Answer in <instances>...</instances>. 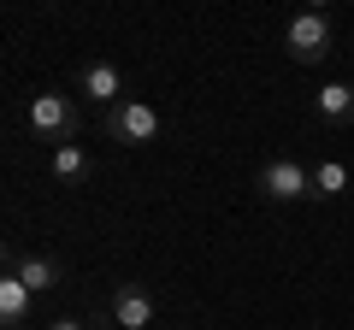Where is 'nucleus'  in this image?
I'll list each match as a JSON object with an SVG mask.
<instances>
[{
	"label": "nucleus",
	"mask_w": 354,
	"mask_h": 330,
	"mask_svg": "<svg viewBox=\"0 0 354 330\" xmlns=\"http://www.w3.org/2000/svg\"><path fill=\"white\" fill-rule=\"evenodd\" d=\"M106 136L124 142V148H148L153 136H160V106L136 101V95H124V101L106 113Z\"/></svg>",
	"instance_id": "3"
},
{
	"label": "nucleus",
	"mask_w": 354,
	"mask_h": 330,
	"mask_svg": "<svg viewBox=\"0 0 354 330\" xmlns=\"http://www.w3.org/2000/svg\"><path fill=\"white\" fill-rule=\"evenodd\" d=\"M24 118H30V130H36V142H53V148L77 142V130H83V113H77V101H71V95H59V89L30 95Z\"/></svg>",
	"instance_id": "1"
},
{
	"label": "nucleus",
	"mask_w": 354,
	"mask_h": 330,
	"mask_svg": "<svg viewBox=\"0 0 354 330\" xmlns=\"http://www.w3.org/2000/svg\"><path fill=\"white\" fill-rule=\"evenodd\" d=\"M342 189H348V165L342 159H319L313 165V201H337Z\"/></svg>",
	"instance_id": "11"
},
{
	"label": "nucleus",
	"mask_w": 354,
	"mask_h": 330,
	"mask_svg": "<svg viewBox=\"0 0 354 330\" xmlns=\"http://www.w3.org/2000/svg\"><path fill=\"white\" fill-rule=\"evenodd\" d=\"M106 313H113V324H118V330H148V324H153V313H160V301H153L148 283H118L113 301H106Z\"/></svg>",
	"instance_id": "5"
},
{
	"label": "nucleus",
	"mask_w": 354,
	"mask_h": 330,
	"mask_svg": "<svg viewBox=\"0 0 354 330\" xmlns=\"http://www.w3.org/2000/svg\"><path fill=\"white\" fill-rule=\"evenodd\" d=\"M48 171H53V177H59V183H83L88 171H95V159H88V153L77 148V142H65V148H53Z\"/></svg>",
	"instance_id": "10"
},
{
	"label": "nucleus",
	"mask_w": 354,
	"mask_h": 330,
	"mask_svg": "<svg viewBox=\"0 0 354 330\" xmlns=\"http://www.w3.org/2000/svg\"><path fill=\"white\" fill-rule=\"evenodd\" d=\"M48 330H83V324H77V318H59V324H48Z\"/></svg>",
	"instance_id": "12"
},
{
	"label": "nucleus",
	"mask_w": 354,
	"mask_h": 330,
	"mask_svg": "<svg viewBox=\"0 0 354 330\" xmlns=\"http://www.w3.org/2000/svg\"><path fill=\"white\" fill-rule=\"evenodd\" d=\"M77 89H83V101H95V106L113 113V106L124 101V71H118L113 59H88L83 71H77Z\"/></svg>",
	"instance_id": "7"
},
{
	"label": "nucleus",
	"mask_w": 354,
	"mask_h": 330,
	"mask_svg": "<svg viewBox=\"0 0 354 330\" xmlns=\"http://www.w3.org/2000/svg\"><path fill=\"white\" fill-rule=\"evenodd\" d=\"M283 48H290L295 65H325V59H330V18L319 12V6L295 12L290 30H283Z\"/></svg>",
	"instance_id": "2"
},
{
	"label": "nucleus",
	"mask_w": 354,
	"mask_h": 330,
	"mask_svg": "<svg viewBox=\"0 0 354 330\" xmlns=\"http://www.w3.org/2000/svg\"><path fill=\"white\" fill-rule=\"evenodd\" d=\"M6 271H12V278L24 283L30 295L59 289V278H65V266H59L53 254H24V248H6Z\"/></svg>",
	"instance_id": "6"
},
{
	"label": "nucleus",
	"mask_w": 354,
	"mask_h": 330,
	"mask_svg": "<svg viewBox=\"0 0 354 330\" xmlns=\"http://www.w3.org/2000/svg\"><path fill=\"white\" fill-rule=\"evenodd\" d=\"M254 189H260L266 201H307V195H313V171H307L301 159H266L260 177H254Z\"/></svg>",
	"instance_id": "4"
},
{
	"label": "nucleus",
	"mask_w": 354,
	"mask_h": 330,
	"mask_svg": "<svg viewBox=\"0 0 354 330\" xmlns=\"http://www.w3.org/2000/svg\"><path fill=\"white\" fill-rule=\"evenodd\" d=\"M313 113H319V124L348 130L354 124V83H325V89L313 95Z\"/></svg>",
	"instance_id": "8"
},
{
	"label": "nucleus",
	"mask_w": 354,
	"mask_h": 330,
	"mask_svg": "<svg viewBox=\"0 0 354 330\" xmlns=\"http://www.w3.org/2000/svg\"><path fill=\"white\" fill-rule=\"evenodd\" d=\"M30 301H36V295H30L24 283H18L12 271H6V278H0V324H6V330H18V324L30 318Z\"/></svg>",
	"instance_id": "9"
}]
</instances>
